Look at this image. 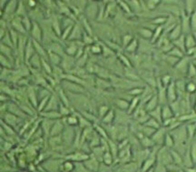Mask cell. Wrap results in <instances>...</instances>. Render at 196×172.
<instances>
[{
  "instance_id": "1",
  "label": "cell",
  "mask_w": 196,
  "mask_h": 172,
  "mask_svg": "<svg viewBox=\"0 0 196 172\" xmlns=\"http://www.w3.org/2000/svg\"><path fill=\"white\" fill-rule=\"evenodd\" d=\"M161 159V161H158L159 163H162L163 165H171L173 163V157L171 155V151H168L165 149H162L158 155H157V160Z\"/></svg>"
},
{
  "instance_id": "2",
  "label": "cell",
  "mask_w": 196,
  "mask_h": 172,
  "mask_svg": "<svg viewBox=\"0 0 196 172\" xmlns=\"http://www.w3.org/2000/svg\"><path fill=\"white\" fill-rule=\"evenodd\" d=\"M65 128V126H64V123H63V120L61 119H56L55 122H54V125L51 128L50 130V133H49V136L50 137H54V136H58L59 134H61L64 130Z\"/></svg>"
},
{
  "instance_id": "3",
  "label": "cell",
  "mask_w": 196,
  "mask_h": 172,
  "mask_svg": "<svg viewBox=\"0 0 196 172\" xmlns=\"http://www.w3.org/2000/svg\"><path fill=\"white\" fill-rule=\"evenodd\" d=\"M36 49L34 48V45H33V40L32 38L29 39L27 41V44H26V49H25V59H26V62L28 63L30 59L36 54Z\"/></svg>"
},
{
  "instance_id": "4",
  "label": "cell",
  "mask_w": 196,
  "mask_h": 172,
  "mask_svg": "<svg viewBox=\"0 0 196 172\" xmlns=\"http://www.w3.org/2000/svg\"><path fill=\"white\" fill-rule=\"evenodd\" d=\"M84 163H85V167L87 168V169L89 171H97V170H99L100 164H99L96 157L95 159V157H89L87 160H85L84 161Z\"/></svg>"
},
{
  "instance_id": "5",
  "label": "cell",
  "mask_w": 196,
  "mask_h": 172,
  "mask_svg": "<svg viewBox=\"0 0 196 172\" xmlns=\"http://www.w3.org/2000/svg\"><path fill=\"white\" fill-rule=\"evenodd\" d=\"M31 35H32V38L37 41H41L42 40V29L40 28L39 25L36 22H33L32 25V28H31Z\"/></svg>"
},
{
  "instance_id": "6",
  "label": "cell",
  "mask_w": 196,
  "mask_h": 172,
  "mask_svg": "<svg viewBox=\"0 0 196 172\" xmlns=\"http://www.w3.org/2000/svg\"><path fill=\"white\" fill-rule=\"evenodd\" d=\"M41 116L44 117V119H61L62 116L57 110H44V112H41Z\"/></svg>"
},
{
  "instance_id": "7",
  "label": "cell",
  "mask_w": 196,
  "mask_h": 172,
  "mask_svg": "<svg viewBox=\"0 0 196 172\" xmlns=\"http://www.w3.org/2000/svg\"><path fill=\"white\" fill-rule=\"evenodd\" d=\"M165 132L162 128H158V130L156 132H154V134L152 136V139L154 140V143H157V144H162L164 143V138H165Z\"/></svg>"
},
{
  "instance_id": "8",
  "label": "cell",
  "mask_w": 196,
  "mask_h": 172,
  "mask_svg": "<svg viewBox=\"0 0 196 172\" xmlns=\"http://www.w3.org/2000/svg\"><path fill=\"white\" fill-rule=\"evenodd\" d=\"M89 154L88 153H79L77 152L74 154H72L70 156H67L66 159L71 160L72 161H85V160H87L89 157Z\"/></svg>"
},
{
  "instance_id": "9",
  "label": "cell",
  "mask_w": 196,
  "mask_h": 172,
  "mask_svg": "<svg viewBox=\"0 0 196 172\" xmlns=\"http://www.w3.org/2000/svg\"><path fill=\"white\" fill-rule=\"evenodd\" d=\"M30 65H31V67H34V68H36V69H40L41 68V67H42V57L37 54V53H36L31 59H30V60H29V62H28Z\"/></svg>"
},
{
  "instance_id": "10",
  "label": "cell",
  "mask_w": 196,
  "mask_h": 172,
  "mask_svg": "<svg viewBox=\"0 0 196 172\" xmlns=\"http://www.w3.org/2000/svg\"><path fill=\"white\" fill-rule=\"evenodd\" d=\"M32 40H33V45H34V48H35V49H36V52L41 57H44V56L48 57V52H47L46 49H44V48L42 47V45L39 43V41L35 40V39H33V38H32Z\"/></svg>"
},
{
  "instance_id": "11",
  "label": "cell",
  "mask_w": 196,
  "mask_h": 172,
  "mask_svg": "<svg viewBox=\"0 0 196 172\" xmlns=\"http://www.w3.org/2000/svg\"><path fill=\"white\" fill-rule=\"evenodd\" d=\"M173 116H174V113L173 112L172 108L168 105H164V106L162 107V121L165 120V119H173Z\"/></svg>"
},
{
  "instance_id": "12",
  "label": "cell",
  "mask_w": 196,
  "mask_h": 172,
  "mask_svg": "<svg viewBox=\"0 0 196 172\" xmlns=\"http://www.w3.org/2000/svg\"><path fill=\"white\" fill-rule=\"evenodd\" d=\"M48 59H50V62L55 66V67H58V65H60L62 63V57L60 55L51 52H48Z\"/></svg>"
},
{
  "instance_id": "13",
  "label": "cell",
  "mask_w": 196,
  "mask_h": 172,
  "mask_svg": "<svg viewBox=\"0 0 196 172\" xmlns=\"http://www.w3.org/2000/svg\"><path fill=\"white\" fill-rule=\"evenodd\" d=\"M158 107V97L154 96L153 97H151V99L146 103L145 105V111L147 112H151L152 110H154V108H156Z\"/></svg>"
},
{
  "instance_id": "14",
  "label": "cell",
  "mask_w": 196,
  "mask_h": 172,
  "mask_svg": "<svg viewBox=\"0 0 196 172\" xmlns=\"http://www.w3.org/2000/svg\"><path fill=\"white\" fill-rule=\"evenodd\" d=\"M67 89L69 91L72 92H77V93H80L83 92V88L78 84V83H75V82H72L67 80Z\"/></svg>"
},
{
  "instance_id": "15",
  "label": "cell",
  "mask_w": 196,
  "mask_h": 172,
  "mask_svg": "<svg viewBox=\"0 0 196 172\" xmlns=\"http://www.w3.org/2000/svg\"><path fill=\"white\" fill-rule=\"evenodd\" d=\"M81 30H80V27L77 26V25H74L73 29H72V32L70 34V37H68L70 40H77L79 38H81Z\"/></svg>"
},
{
  "instance_id": "16",
  "label": "cell",
  "mask_w": 196,
  "mask_h": 172,
  "mask_svg": "<svg viewBox=\"0 0 196 172\" xmlns=\"http://www.w3.org/2000/svg\"><path fill=\"white\" fill-rule=\"evenodd\" d=\"M171 151V155H172V157H173V163H175L176 165H183L184 163V160L181 154L177 151V150H170Z\"/></svg>"
},
{
  "instance_id": "17",
  "label": "cell",
  "mask_w": 196,
  "mask_h": 172,
  "mask_svg": "<svg viewBox=\"0 0 196 172\" xmlns=\"http://www.w3.org/2000/svg\"><path fill=\"white\" fill-rule=\"evenodd\" d=\"M176 98V92H175V84L172 83L169 85L168 90H167V99L170 100V102L174 101Z\"/></svg>"
},
{
  "instance_id": "18",
  "label": "cell",
  "mask_w": 196,
  "mask_h": 172,
  "mask_svg": "<svg viewBox=\"0 0 196 172\" xmlns=\"http://www.w3.org/2000/svg\"><path fill=\"white\" fill-rule=\"evenodd\" d=\"M149 115H150V116L154 117V119H155L159 122L162 121V108L161 107H157L154 110L149 112Z\"/></svg>"
},
{
  "instance_id": "19",
  "label": "cell",
  "mask_w": 196,
  "mask_h": 172,
  "mask_svg": "<svg viewBox=\"0 0 196 172\" xmlns=\"http://www.w3.org/2000/svg\"><path fill=\"white\" fill-rule=\"evenodd\" d=\"M113 161H114V156H113V154L110 152V150H106L103 153V164H106V165L110 166L111 164H113Z\"/></svg>"
},
{
  "instance_id": "20",
  "label": "cell",
  "mask_w": 196,
  "mask_h": 172,
  "mask_svg": "<svg viewBox=\"0 0 196 172\" xmlns=\"http://www.w3.org/2000/svg\"><path fill=\"white\" fill-rule=\"evenodd\" d=\"M50 51L56 53L60 56H62L64 54V52H66V50H64L63 47L60 44H57V43H52L50 46Z\"/></svg>"
},
{
  "instance_id": "21",
  "label": "cell",
  "mask_w": 196,
  "mask_h": 172,
  "mask_svg": "<svg viewBox=\"0 0 196 172\" xmlns=\"http://www.w3.org/2000/svg\"><path fill=\"white\" fill-rule=\"evenodd\" d=\"M61 169L63 171H66V172H70V171H74V161L72 160H67V161H64L61 165Z\"/></svg>"
},
{
  "instance_id": "22",
  "label": "cell",
  "mask_w": 196,
  "mask_h": 172,
  "mask_svg": "<svg viewBox=\"0 0 196 172\" xmlns=\"http://www.w3.org/2000/svg\"><path fill=\"white\" fill-rule=\"evenodd\" d=\"M66 123L68 124V126H77L79 125V119H78V117L77 116V115H69V116H67V119H66Z\"/></svg>"
},
{
  "instance_id": "23",
  "label": "cell",
  "mask_w": 196,
  "mask_h": 172,
  "mask_svg": "<svg viewBox=\"0 0 196 172\" xmlns=\"http://www.w3.org/2000/svg\"><path fill=\"white\" fill-rule=\"evenodd\" d=\"M196 47V41L194 39V37L192 36H187L185 37V48L186 50L192 48H195Z\"/></svg>"
},
{
  "instance_id": "24",
  "label": "cell",
  "mask_w": 196,
  "mask_h": 172,
  "mask_svg": "<svg viewBox=\"0 0 196 172\" xmlns=\"http://www.w3.org/2000/svg\"><path fill=\"white\" fill-rule=\"evenodd\" d=\"M9 35H10V37H11V39H12V42H13V44H14V47L17 48L18 41H19V38H20V37H19V36H18L17 30L11 29L10 32H9Z\"/></svg>"
},
{
  "instance_id": "25",
  "label": "cell",
  "mask_w": 196,
  "mask_h": 172,
  "mask_svg": "<svg viewBox=\"0 0 196 172\" xmlns=\"http://www.w3.org/2000/svg\"><path fill=\"white\" fill-rule=\"evenodd\" d=\"M58 111H59L60 114H61V116H62V117H67V116H69V115L71 114V112H70L68 107L66 106L65 104H63L62 102L60 103V106H59Z\"/></svg>"
},
{
  "instance_id": "26",
  "label": "cell",
  "mask_w": 196,
  "mask_h": 172,
  "mask_svg": "<svg viewBox=\"0 0 196 172\" xmlns=\"http://www.w3.org/2000/svg\"><path fill=\"white\" fill-rule=\"evenodd\" d=\"M174 139L173 138L172 135H169V134H166L165 135V138H164V145L166 148L168 149H171L174 146Z\"/></svg>"
},
{
  "instance_id": "27",
  "label": "cell",
  "mask_w": 196,
  "mask_h": 172,
  "mask_svg": "<svg viewBox=\"0 0 196 172\" xmlns=\"http://www.w3.org/2000/svg\"><path fill=\"white\" fill-rule=\"evenodd\" d=\"M181 35V26H177L176 27H174L172 30V32L170 33V39L171 40H176L177 38L180 37Z\"/></svg>"
},
{
  "instance_id": "28",
  "label": "cell",
  "mask_w": 196,
  "mask_h": 172,
  "mask_svg": "<svg viewBox=\"0 0 196 172\" xmlns=\"http://www.w3.org/2000/svg\"><path fill=\"white\" fill-rule=\"evenodd\" d=\"M154 160H155V159H154V157H150V159L146 160L144 162V165H143V167H142V170H143V171H147V170H149V168H152V166L154 165Z\"/></svg>"
},
{
  "instance_id": "29",
  "label": "cell",
  "mask_w": 196,
  "mask_h": 172,
  "mask_svg": "<svg viewBox=\"0 0 196 172\" xmlns=\"http://www.w3.org/2000/svg\"><path fill=\"white\" fill-rule=\"evenodd\" d=\"M114 112L111 110V111H108L107 114L103 118V122L104 124H110L114 120Z\"/></svg>"
},
{
  "instance_id": "30",
  "label": "cell",
  "mask_w": 196,
  "mask_h": 172,
  "mask_svg": "<svg viewBox=\"0 0 196 172\" xmlns=\"http://www.w3.org/2000/svg\"><path fill=\"white\" fill-rule=\"evenodd\" d=\"M159 121H157L155 119H154V118H150L145 123H144V125H146V126H149V127H154V128H155V130H158V128H160V125H159Z\"/></svg>"
},
{
  "instance_id": "31",
  "label": "cell",
  "mask_w": 196,
  "mask_h": 172,
  "mask_svg": "<svg viewBox=\"0 0 196 172\" xmlns=\"http://www.w3.org/2000/svg\"><path fill=\"white\" fill-rule=\"evenodd\" d=\"M155 131H156L155 128L151 127L146 126V125H144V127H143V133H144V135L146 136V137H152V136L154 134Z\"/></svg>"
},
{
  "instance_id": "32",
  "label": "cell",
  "mask_w": 196,
  "mask_h": 172,
  "mask_svg": "<svg viewBox=\"0 0 196 172\" xmlns=\"http://www.w3.org/2000/svg\"><path fill=\"white\" fill-rule=\"evenodd\" d=\"M109 150H110V152L113 154V156H114V157H115L116 156H118V149H119V147H117V145L115 144L114 142H113V141H111V140H109Z\"/></svg>"
},
{
  "instance_id": "33",
  "label": "cell",
  "mask_w": 196,
  "mask_h": 172,
  "mask_svg": "<svg viewBox=\"0 0 196 172\" xmlns=\"http://www.w3.org/2000/svg\"><path fill=\"white\" fill-rule=\"evenodd\" d=\"M116 106H117L119 108H121V109H128L130 104L126 101V100L119 98V99L116 100Z\"/></svg>"
},
{
  "instance_id": "34",
  "label": "cell",
  "mask_w": 196,
  "mask_h": 172,
  "mask_svg": "<svg viewBox=\"0 0 196 172\" xmlns=\"http://www.w3.org/2000/svg\"><path fill=\"white\" fill-rule=\"evenodd\" d=\"M141 142H142V145L145 148H150L154 145V140L152 138H149V137H144L141 139Z\"/></svg>"
},
{
  "instance_id": "35",
  "label": "cell",
  "mask_w": 196,
  "mask_h": 172,
  "mask_svg": "<svg viewBox=\"0 0 196 172\" xmlns=\"http://www.w3.org/2000/svg\"><path fill=\"white\" fill-rule=\"evenodd\" d=\"M168 53H169V55L174 56L178 57V59H181V57L184 56V51H182L178 48H173Z\"/></svg>"
},
{
  "instance_id": "36",
  "label": "cell",
  "mask_w": 196,
  "mask_h": 172,
  "mask_svg": "<svg viewBox=\"0 0 196 172\" xmlns=\"http://www.w3.org/2000/svg\"><path fill=\"white\" fill-rule=\"evenodd\" d=\"M77 51H78V48H77V46H74V45L68 46V47L66 48V55L71 56H74L77 55Z\"/></svg>"
},
{
  "instance_id": "37",
  "label": "cell",
  "mask_w": 196,
  "mask_h": 172,
  "mask_svg": "<svg viewBox=\"0 0 196 172\" xmlns=\"http://www.w3.org/2000/svg\"><path fill=\"white\" fill-rule=\"evenodd\" d=\"M138 103H139V98L137 97H134L133 98V100L131 101V104L129 106V108H128V113H133L135 109V108H136L138 106Z\"/></svg>"
},
{
  "instance_id": "38",
  "label": "cell",
  "mask_w": 196,
  "mask_h": 172,
  "mask_svg": "<svg viewBox=\"0 0 196 172\" xmlns=\"http://www.w3.org/2000/svg\"><path fill=\"white\" fill-rule=\"evenodd\" d=\"M190 151V155H191V157H192V160L193 162V164L195 165L196 164V142H193L192 146H191V149H189Z\"/></svg>"
},
{
  "instance_id": "39",
  "label": "cell",
  "mask_w": 196,
  "mask_h": 172,
  "mask_svg": "<svg viewBox=\"0 0 196 172\" xmlns=\"http://www.w3.org/2000/svg\"><path fill=\"white\" fill-rule=\"evenodd\" d=\"M49 97H50V96L46 97H44V98L41 99V102L38 104V111L39 112L44 111V109L46 108V107L47 105V102H48V100H49Z\"/></svg>"
},
{
  "instance_id": "40",
  "label": "cell",
  "mask_w": 196,
  "mask_h": 172,
  "mask_svg": "<svg viewBox=\"0 0 196 172\" xmlns=\"http://www.w3.org/2000/svg\"><path fill=\"white\" fill-rule=\"evenodd\" d=\"M0 59H1V65L4 68H11L12 67V65L10 64V62L8 61V57H7L6 56L4 55H1V56H0Z\"/></svg>"
},
{
  "instance_id": "41",
  "label": "cell",
  "mask_w": 196,
  "mask_h": 172,
  "mask_svg": "<svg viewBox=\"0 0 196 172\" xmlns=\"http://www.w3.org/2000/svg\"><path fill=\"white\" fill-rule=\"evenodd\" d=\"M140 35L143 37L147 38V39H150L151 37H153V32L147 29V28H142V29H140Z\"/></svg>"
},
{
  "instance_id": "42",
  "label": "cell",
  "mask_w": 196,
  "mask_h": 172,
  "mask_svg": "<svg viewBox=\"0 0 196 172\" xmlns=\"http://www.w3.org/2000/svg\"><path fill=\"white\" fill-rule=\"evenodd\" d=\"M28 95H29L28 97H29L30 101L33 103V105H34V106H37V104H38L37 101H36V100H37V96H36V92L34 91V89H30Z\"/></svg>"
},
{
  "instance_id": "43",
  "label": "cell",
  "mask_w": 196,
  "mask_h": 172,
  "mask_svg": "<svg viewBox=\"0 0 196 172\" xmlns=\"http://www.w3.org/2000/svg\"><path fill=\"white\" fill-rule=\"evenodd\" d=\"M186 130H187V133L189 135L190 138H192L195 133H196V125L195 124H190L186 127Z\"/></svg>"
},
{
  "instance_id": "44",
  "label": "cell",
  "mask_w": 196,
  "mask_h": 172,
  "mask_svg": "<svg viewBox=\"0 0 196 172\" xmlns=\"http://www.w3.org/2000/svg\"><path fill=\"white\" fill-rule=\"evenodd\" d=\"M138 45H137V40L136 39H133L131 41L130 44L126 47V50L129 51V52H134L135 50H136Z\"/></svg>"
},
{
  "instance_id": "45",
  "label": "cell",
  "mask_w": 196,
  "mask_h": 172,
  "mask_svg": "<svg viewBox=\"0 0 196 172\" xmlns=\"http://www.w3.org/2000/svg\"><path fill=\"white\" fill-rule=\"evenodd\" d=\"M22 22H23V25H24L26 31L31 30L33 23H31V20H30L27 17H25L24 18H22Z\"/></svg>"
},
{
  "instance_id": "46",
  "label": "cell",
  "mask_w": 196,
  "mask_h": 172,
  "mask_svg": "<svg viewBox=\"0 0 196 172\" xmlns=\"http://www.w3.org/2000/svg\"><path fill=\"white\" fill-rule=\"evenodd\" d=\"M73 27H74V25L64 28L63 33H62V39H66V38H68V37H70V34H71V32H72Z\"/></svg>"
},
{
  "instance_id": "47",
  "label": "cell",
  "mask_w": 196,
  "mask_h": 172,
  "mask_svg": "<svg viewBox=\"0 0 196 172\" xmlns=\"http://www.w3.org/2000/svg\"><path fill=\"white\" fill-rule=\"evenodd\" d=\"M59 98H60V100H61V102L63 103V104H65L66 106H67V107H69V101H68V99H67V97H66V96L65 95V93H64V91L63 90H61L59 92Z\"/></svg>"
},
{
  "instance_id": "48",
  "label": "cell",
  "mask_w": 196,
  "mask_h": 172,
  "mask_svg": "<svg viewBox=\"0 0 196 172\" xmlns=\"http://www.w3.org/2000/svg\"><path fill=\"white\" fill-rule=\"evenodd\" d=\"M42 67L47 73H48V74L52 73V67H50V65L47 61H44V59H42Z\"/></svg>"
},
{
  "instance_id": "49",
  "label": "cell",
  "mask_w": 196,
  "mask_h": 172,
  "mask_svg": "<svg viewBox=\"0 0 196 172\" xmlns=\"http://www.w3.org/2000/svg\"><path fill=\"white\" fill-rule=\"evenodd\" d=\"M188 75L190 77H195L196 76V67L193 64H190L188 67Z\"/></svg>"
},
{
  "instance_id": "50",
  "label": "cell",
  "mask_w": 196,
  "mask_h": 172,
  "mask_svg": "<svg viewBox=\"0 0 196 172\" xmlns=\"http://www.w3.org/2000/svg\"><path fill=\"white\" fill-rule=\"evenodd\" d=\"M108 111H109V108H108L106 106H102V107H100V108H99V116H100L101 118H103L105 115L107 114Z\"/></svg>"
},
{
  "instance_id": "51",
  "label": "cell",
  "mask_w": 196,
  "mask_h": 172,
  "mask_svg": "<svg viewBox=\"0 0 196 172\" xmlns=\"http://www.w3.org/2000/svg\"><path fill=\"white\" fill-rule=\"evenodd\" d=\"M185 89H186V90L189 93H193V92L196 91V85L194 83H192V82H190L189 84H187Z\"/></svg>"
},
{
  "instance_id": "52",
  "label": "cell",
  "mask_w": 196,
  "mask_h": 172,
  "mask_svg": "<svg viewBox=\"0 0 196 172\" xmlns=\"http://www.w3.org/2000/svg\"><path fill=\"white\" fill-rule=\"evenodd\" d=\"M95 130H96V132H97L100 136H102L103 138H107V134H106V132H105V130H103V128H102V127H99V126H96V127H95Z\"/></svg>"
},
{
  "instance_id": "53",
  "label": "cell",
  "mask_w": 196,
  "mask_h": 172,
  "mask_svg": "<svg viewBox=\"0 0 196 172\" xmlns=\"http://www.w3.org/2000/svg\"><path fill=\"white\" fill-rule=\"evenodd\" d=\"M133 40V37H131V36H129V35H126V36H125L124 37V46L126 48L130 43H131V41Z\"/></svg>"
},
{
  "instance_id": "54",
  "label": "cell",
  "mask_w": 196,
  "mask_h": 172,
  "mask_svg": "<svg viewBox=\"0 0 196 172\" xmlns=\"http://www.w3.org/2000/svg\"><path fill=\"white\" fill-rule=\"evenodd\" d=\"M83 39H84V42L85 43V44L90 45V44H92V43H93V39L91 38V37H90V36H87L86 34H84V36H83Z\"/></svg>"
},
{
  "instance_id": "55",
  "label": "cell",
  "mask_w": 196,
  "mask_h": 172,
  "mask_svg": "<svg viewBox=\"0 0 196 172\" xmlns=\"http://www.w3.org/2000/svg\"><path fill=\"white\" fill-rule=\"evenodd\" d=\"M91 50H92V52H93L94 54H100V53L102 52L101 48H100L99 46H97V45L92 46V47H91Z\"/></svg>"
},
{
  "instance_id": "56",
  "label": "cell",
  "mask_w": 196,
  "mask_h": 172,
  "mask_svg": "<svg viewBox=\"0 0 196 172\" xmlns=\"http://www.w3.org/2000/svg\"><path fill=\"white\" fill-rule=\"evenodd\" d=\"M161 32H162V27H161V26L157 27V29H156L155 33L153 35V39H152V41H155V40L158 38V37H159V35L161 34Z\"/></svg>"
},
{
  "instance_id": "57",
  "label": "cell",
  "mask_w": 196,
  "mask_h": 172,
  "mask_svg": "<svg viewBox=\"0 0 196 172\" xmlns=\"http://www.w3.org/2000/svg\"><path fill=\"white\" fill-rule=\"evenodd\" d=\"M120 59L123 61V63H124L126 67H130V66H131V65H130V61L127 59L126 56H120Z\"/></svg>"
},
{
  "instance_id": "58",
  "label": "cell",
  "mask_w": 196,
  "mask_h": 172,
  "mask_svg": "<svg viewBox=\"0 0 196 172\" xmlns=\"http://www.w3.org/2000/svg\"><path fill=\"white\" fill-rule=\"evenodd\" d=\"M162 83H163V85L164 86H167L168 84H169V82H170V77L169 76H164L163 78H162Z\"/></svg>"
},
{
  "instance_id": "59",
  "label": "cell",
  "mask_w": 196,
  "mask_h": 172,
  "mask_svg": "<svg viewBox=\"0 0 196 172\" xmlns=\"http://www.w3.org/2000/svg\"><path fill=\"white\" fill-rule=\"evenodd\" d=\"M144 90L142 89H135V90H132V91H130V94H132V95H139L140 93H142Z\"/></svg>"
},
{
  "instance_id": "60",
  "label": "cell",
  "mask_w": 196,
  "mask_h": 172,
  "mask_svg": "<svg viewBox=\"0 0 196 172\" xmlns=\"http://www.w3.org/2000/svg\"><path fill=\"white\" fill-rule=\"evenodd\" d=\"M192 28H194V29H196V14L195 15H193V17L192 18Z\"/></svg>"
},
{
  "instance_id": "61",
  "label": "cell",
  "mask_w": 196,
  "mask_h": 172,
  "mask_svg": "<svg viewBox=\"0 0 196 172\" xmlns=\"http://www.w3.org/2000/svg\"><path fill=\"white\" fill-rule=\"evenodd\" d=\"M165 20H166V18H158V19H156V20H154V22L155 24H161V23H163Z\"/></svg>"
},
{
  "instance_id": "62",
  "label": "cell",
  "mask_w": 196,
  "mask_h": 172,
  "mask_svg": "<svg viewBox=\"0 0 196 172\" xmlns=\"http://www.w3.org/2000/svg\"><path fill=\"white\" fill-rule=\"evenodd\" d=\"M28 4H29V6L31 7H34L35 6H36V2L35 1V0H28Z\"/></svg>"
},
{
  "instance_id": "63",
  "label": "cell",
  "mask_w": 196,
  "mask_h": 172,
  "mask_svg": "<svg viewBox=\"0 0 196 172\" xmlns=\"http://www.w3.org/2000/svg\"><path fill=\"white\" fill-rule=\"evenodd\" d=\"M194 109H195V111H196V105H195V107H194Z\"/></svg>"
},
{
  "instance_id": "64",
  "label": "cell",
  "mask_w": 196,
  "mask_h": 172,
  "mask_svg": "<svg viewBox=\"0 0 196 172\" xmlns=\"http://www.w3.org/2000/svg\"><path fill=\"white\" fill-rule=\"evenodd\" d=\"M195 165H196V164H195Z\"/></svg>"
}]
</instances>
